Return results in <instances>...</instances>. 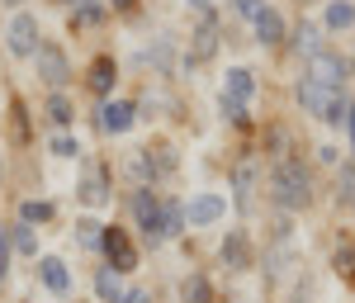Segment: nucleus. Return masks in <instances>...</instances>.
I'll list each match as a JSON object with an SVG mask.
<instances>
[{"instance_id":"obj_14","label":"nucleus","mask_w":355,"mask_h":303,"mask_svg":"<svg viewBox=\"0 0 355 303\" xmlns=\"http://www.w3.org/2000/svg\"><path fill=\"white\" fill-rule=\"evenodd\" d=\"M38 279H43V289L57 294V299L71 289V275H67V266H62L57 256H43V261H38Z\"/></svg>"},{"instance_id":"obj_10","label":"nucleus","mask_w":355,"mask_h":303,"mask_svg":"<svg viewBox=\"0 0 355 303\" xmlns=\"http://www.w3.org/2000/svg\"><path fill=\"white\" fill-rule=\"evenodd\" d=\"M133 119H137V110L128 100H105V105H100V128H105L110 138H123V133L133 128Z\"/></svg>"},{"instance_id":"obj_31","label":"nucleus","mask_w":355,"mask_h":303,"mask_svg":"<svg viewBox=\"0 0 355 303\" xmlns=\"http://www.w3.org/2000/svg\"><path fill=\"white\" fill-rule=\"evenodd\" d=\"M105 15V5L100 0H76V24H95Z\"/></svg>"},{"instance_id":"obj_11","label":"nucleus","mask_w":355,"mask_h":303,"mask_svg":"<svg viewBox=\"0 0 355 303\" xmlns=\"http://www.w3.org/2000/svg\"><path fill=\"white\" fill-rule=\"evenodd\" d=\"M76 194H81L85 209H105V204H110V185H105V171H100V166H90V171L81 175V185H76Z\"/></svg>"},{"instance_id":"obj_6","label":"nucleus","mask_w":355,"mask_h":303,"mask_svg":"<svg viewBox=\"0 0 355 303\" xmlns=\"http://www.w3.org/2000/svg\"><path fill=\"white\" fill-rule=\"evenodd\" d=\"M33 67H38V76L53 85V90H62V85L71 81V67H67V53L57 48V43H38V53H33Z\"/></svg>"},{"instance_id":"obj_37","label":"nucleus","mask_w":355,"mask_h":303,"mask_svg":"<svg viewBox=\"0 0 355 303\" xmlns=\"http://www.w3.org/2000/svg\"><path fill=\"white\" fill-rule=\"evenodd\" d=\"M194 10H199V15H209V10H214V0H190Z\"/></svg>"},{"instance_id":"obj_29","label":"nucleus","mask_w":355,"mask_h":303,"mask_svg":"<svg viewBox=\"0 0 355 303\" xmlns=\"http://www.w3.org/2000/svg\"><path fill=\"white\" fill-rule=\"evenodd\" d=\"M48 119H53L57 128H67V123H71V105H67L62 95H53V100H48Z\"/></svg>"},{"instance_id":"obj_39","label":"nucleus","mask_w":355,"mask_h":303,"mask_svg":"<svg viewBox=\"0 0 355 303\" xmlns=\"http://www.w3.org/2000/svg\"><path fill=\"white\" fill-rule=\"evenodd\" d=\"M346 123H351V152H355V110L346 114Z\"/></svg>"},{"instance_id":"obj_15","label":"nucleus","mask_w":355,"mask_h":303,"mask_svg":"<svg viewBox=\"0 0 355 303\" xmlns=\"http://www.w3.org/2000/svg\"><path fill=\"white\" fill-rule=\"evenodd\" d=\"M223 95H232V100L251 105V95H256V76H251L246 67H232V71L223 76Z\"/></svg>"},{"instance_id":"obj_2","label":"nucleus","mask_w":355,"mask_h":303,"mask_svg":"<svg viewBox=\"0 0 355 303\" xmlns=\"http://www.w3.org/2000/svg\"><path fill=\"white\" fill-rule=\"evenodd\" d=\"M299 105L303 114H313V119H322V123H346V100H341V90H331V85H318V81H299Z\"/></svg>"},{"instance_id":"obj_7","label":"nucleus","mask_w":355,"mask_h":303,"mask_svg":"<svg viewBox=\"0 0 355 303\" xmlns=\"http://www.w3.org/2000/svg\"><path fill=\"white\" fill-rule=\"evenodd\" d=\"M227 218V199L214 190H204V194H194L190 204H185V223L190 227H214V223Z\"/></svg>"},{"instance_id":"obj_17","label":"nucleus","mask_w":355,"mask_h":303,"mask_svg":"<svg viewBox=\"0 0 355 303\" xmlns=\"http://www.w3.org/2000/svg\"><path fill=\"white\" fill-rule=\"evenodd\" d=\"M114 81H119V71H114V62H110V57H100V62L90 67V76H85V85H90L95 95H110Z\"/></svg>"},{"instance_id":"obj_28","label":"nucleus","mask_w":355,"mask_h":303,"mask_svg":"<svg viewBox=\"0 0 355 303\" xmlns=\"http://www.w3.org/2000/svg\"><path fill=\"white\" fill-rule=\"evenodd\" d=\"M15 251H19V256H38V237H33V227H28V223L15 227Z\"/></svg>"},{"instance_id":"obj_5","label":"nucleus","mask_w":355,"mask_h":303,"mask_svg":"<svg viewBox=\"0 0 355 303\" xmlns=\"http://www.w3.org/2000/svg\"><path fill=\"white\" fill-rule=\"evenodd\" d=\"M133 218H137L142 237H147L152 247H162V242H166V232H162V199H157L152 190H137L133 194Z\"/></svg>"},{"instance_id":"obj_22","label":"nucleus","mask_w":355,"mask_h":303,"mask_svg":"<svg viewBox=\"0 0 355 303\" xmlns=\"http://www.w3.org/2000/svg\"><path fill=\"white\" fill-rule=\"evenodd\" d=\"M95 294H100L105 303H119V294H123V279H119V270H114V266H105V270L95 275Z\"/></svg>"},{"instance_id":"obj_33","label":"nucleus","mask_w":355,"mask_h":303,"mask_svg":"<svg viewBox=\"0 0 355 303\" xmlns=\"http://www.w3.org/2000/svg\"><path fill=\"white\" fill-rule=\"evenodd\" d=\"M53 157H81V142L71 138V133H57L53 138Z\"/></svg>"},{"instance_id":"obj_27","label":"nucleus","mask_w":355,"mask_h":303,"mask_svg":"<svg viewBox=\"0 0 355 303\" xmlns=\"http://www.w3.org/2000/svg\"><path fill=\"white\" fill-rule=\"evenodd\" d=\"M218 114L227 119V123H246V119H251L246 105H242V100H232V95H218Z\"/></svg>"},{"instance_id":"obj_40","label":"nucleus","mask_w":355,"mask_h":303,"mask_svg":"<svg viewBox=\"0 0 355 303\" xmlns=\"http://www.w3.org/2000/svg\"><path fill=\"white\" fill-rule=\"evenodd\" d=\"M5 5H10V10H19V5H24V0H5Z\"/></svg>"},{"instance_id":"obj_32","label":"nucleus","mask_w":355,"mask_h":303,"mask_svg":"<svg viewBox=\"0 0 355 303\" xmlns=\"http://www.w3.org/2000/svg\"><path fill=\"white\" fill-rule=\"evenodd\" d=\"M76 237H81V247H100V237H105V227H100V223H76Z\"/></svg>"},{"instance_id":"obj_21","label":"nucleus","mask_w":355,"mask_h":303,"mask_svg":"<svg viewBox=\"0 0 355 303\" xmlns=\"http://www.w3.org/2000/svg\"><path fill=\"white\" fill-rule=\"evenodd\" d=\"M322 24L336 28V33H341V28H351L355 24V0H331L327 15H322Z\"/></svg>"},{"instance_id":"obj_12","label":"nucleus","mask_w":355,"mask_h":303,"mask_svg":"<svg viewBox=\"0 0 355 303\" xmlns=\"http://www.w3.org/2000/svg\"><path fill=\"white\" fill-rule=\"evenodd\" d=\"M218 256H223V266H227V270H246V266H251V247H246V232H242V227H232V232L223 237Z\"/></svg>"},{"instance_id":"obj_41","label":"nucleus","mask_w":355,"mask_h":303,"mask_svg":"<svg viewBox=\"0 0 355 303\" xmlns=\"http://www.w3.org/2000/svg\"><path fill=\"white\" fill-rule=\"evenodd\" d=\"M0 242H5V227H0Z\"/></svg>"},{"instance_id":"obj_8","label":"nucleus","mask_w":355,"mask_h":303,"mask_svg":"<svg viewBox=\"0 0 355 303\" xmlns=\"http://www.w3.org/2000/svg\"><path fill=\"white\" fill-rule=\"evenodd\" d=\"M100 247H105V256H110V266L119 270V275L137 266V251H133V242H128V232H123V227H105Z\"/></svg>"},{"instance_id":"obj_13","label":"nucleus","mask_w":355,"mask_h":303,"mask_svg":"<svg viewBox=\"0 0 355 303\" xmlns=\"http://www.w3.org/2000/svg\"><path fill=\"white\" fill-rule=\"evenodd\" d=\"M214 48H218V28H214V15H204V24L194 28L190 53H185V67H190V62H204V57H214Z\"/></svg>"},{"instance_id":"obj_26","label":"nucleus","mask_w":355,"mask_h":303,"mask_svg":"<svg viewBox=\"0 0 355 303\" xmlns=\"http://www.w3.org/2000/svg\"><path fill=\"white\" fill-rule=\"evenodd\" d=\"M336 204H355V166H341L336 175Z\"/></svg>"},{"instance_id":"obj_30","label":"nucleus","mask_w":355,"mask_h":303,"mask_svg":"<svg viewBox=\"0 0 355 303\" xmlns=\"http://www.w3.org/2000/svg\"><path fill=\"white\" fill-rule=\"evenodd\" d=\"M10 128H15V142H28V119H24V105L19 100L10 105Z\"/></svg>"},{"instance_id":"obj_3","label":"nucleus","mask_w":355,"mask_h":303,"mask_svg":"<svg viewBox=\"0 0 355 303\" xmlns=\"http://www.w3.org/2000/svg\"><path fill=\"white\" fill-rule=\"evenodd\" d=\"M5 53L10 57H33L38 53V19L28 10H15L5 24Z\"/></svg>"},{"instance_id":"obj_24","label":"nucleus","mask_w":355,"mask_h":303,"mask_svg":"<svg viewBox=\"0 0 355 303\" xmlns=\"http://www.w3.org/2000/svg\"><path fill=\"white\" fill-rule=\"evenodd\" d=\"M251 185H256V166L242 162L237 166V204H242V209H251Z\"/></svg>"},{"instance_id":"obj_19","label":"nucleus","mask_w":355,"mask_h":303,"mask_svg":"<svg viewBox=\"0 0 355 303\" xmlns=\"http://www.w3.org/2000/svg\"><path fill=\"white\" fill-rule=\"evenodd\" d=\"M294 53H303V57L322 53V28H318V24H308V19H303V24L294 28Z\"/></svg>"},{"instance_id":"obj_9","label":"nucleus","mask_w":355,"mask_h":303,"mask_svg":"<svg viewBox=\"0 0 355 303\" xmlns=\"http://www.w3.org/2000/svg\"><path fill=\"white\" fill-rule=\"evenodd\" d=\"M133 171L142 175V180H147V175L162 180V175L175 171V152H171V147H142V152L133 157Z\"/></svg>"},{"instance_id":"obj_23","label":"nucleus","mask_w":355,"mask_h":303,"mask_svg":"<svg viewBox=\"0 0 355 303\" xmlns=\"http://www.w3.org/2000/svg\"><path fill=\"white\" fill-rule=\"evenodd\" d=\"M209 299H214V289H209L204 275H190L185 284H180V303H209Z\"/></svg>"},{"instance_id":"obj_18","label":"nucleus","mask_w":355,"mask_h":303,"mask_svg":"<svg viewBox=\"0 0 355 303\" xmlns=\"http://www.w3.org/2000/svg\"><path fill=\"white\" fill-rule=\"evenodd\" d=\"M190 223H185V204H175V199H162V232H166V242L171 237H180Z\"/></svg>"},{"instance_id":"obj_38","label":"nucleus","mask_w":355,"mask_h":303,"mask_svg":"<svg viewBox=\"0 0 355 303\" xmlns=\"http://www.w3.org/2000/svg\"><path fill=\"white\" fill-rule=\"evenodd\" d=\"M110 5H114V10H133L137 0H110Z\"/></svg>"},{"instance_id":"obj_35","label":"nucleus","mask_w":355,"mask_h":303,"mask_svg":"<svg viewBox=\"0 0 355 303\" xmlns=\"http://www.w3.org/2000/svg\"><path fill=\"white\" fill-rule=\"evenodd\" d=\"M119 303H152V294H147V289H123Z\"/></svg>"},{"instance_id":"obj_36","label":"nucleus","mask_w":355,"mask_h":303,"mask_svg":"<svg viewBox=\"0 0 355 303\" xmlns=\"http://www.w3.org/2000/svg\"><path fill=\"white\" fill-rule=\"evenodd\" d=\"M318 157H322L327 166H336V157H341V147H331V142H327V147H318Z\"/></svg>"},{"instance_id":"obj_25","label":"nucleus","mask_w":355,"mask_h":303,"mask_svg":"<svg viewBox=\"0 0 355 303\" xmlns=\"http://www.w3.org/2000/svg\"><path fill=\"white\" fill-rule=\"evenodd\" d=\"M19 218H24L28 227H33V223H48V218H53V204H48V199H24Z\"/></svg>"},{"instance_id":"obj_1","label":"nucleus","mask_w":355,"mask_h":303,"mask_svg":"<svg viewBox=\"0 0 355 303\" xmlns=\"http://www.w3.org/2000/svg\"><path fill=\"white\" fill-rule=\"evenodd\" d=\"M270 199L279 209H308V199H313V180H308V166L299 157H279L270 171Z\"/></svg>"},{"instance_id":"obj_16","label":"nucleus","mask_w":355,"mask_h":303,"mask_svg":"<svg viewBox=\"0 0 355 303\" xmlns=\"http://www.w3.org/2000/svg\"><path fill=\"white\" fill-rule=\"evenodd\" d=\"M251 24H256V38H261V43H279V38H284V19H279V10H270V5H266Z\"/></svg>"},{"instance_id":"obj_20","label":"nucleus","mask_w":355,"mask_h":303,"mask_svg":"<svg viewBox=\"0 0 355 303\" xmlns=\"http://www.w3.org/2000/svg\"><path fill=\"white\" fill-rule=\"evenodd\" d=\"M147 62H152V67L166 76V71H171V62H175V38H171V33H162V38L147 48Z\"/></svg>"},{"instance_id":"obj_4","label":"nucleus","mask_w":355,"mask_h":303,"mask_svg":"<svg viewBox=\"0 0 355 303\" xmlns=\"http://www.w3.org/2000/svg\"><path fill=\"white\" fill-rule=\"evenodd\" d=\"M346 76H351V62L341 53H313L308 57V81H318V85H331V90H341L346 85Z\"/></svg>"},{"instance_id":"obj_34","label":"nucleus","mask_w":355,"mask_h":303,"mask_svg":"<svg viewBox=\"0 0 355 303\" xmlns=\"http://www.w3.org/2000/svg\"><path fill=\"white\" fill-rule=\"evenodd\" d=\"M232 10H237V15H246V19H256V15L266 10V0H232Z\"/></svg>"}]
</instances>
